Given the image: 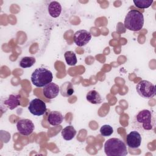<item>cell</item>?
Segmentation results:
<instances>
[{"label": "cell", "instance_id": "6da1fadb", "mask_svg": "<svg viewBox=\"0 0 156 156\" xmlns=\"http://www.w3.org/2000/svg\"><path fill=\"white\" fill-rule=\"evenodd\" d=\"M135 128L144 131L154 130L155 127V119L151 111L144 109L140 111L134 118Z\"/></svg>", "mask_w": 156, "mask_h": 156}, {"label": "cell", "instance_id": "7a4b0ae2", "mask_svg": "<svg viewBox=\"0 0 156 156\" xmlns=\"http://www.w3.org/2000/svg\"><path fill=\"white\" fill-rule=\"evenodd\" d=\"M104 152L107 156H125L127 154L126 144L117 138H110L105 141Z\"/></svg>", "mask_w": 156, "mask_h": 156}, {"label": "cell", "instance_id": "3957f363", "mask_svg": "<svg viewBox=\"0 0 156 156\" xmlns=\"http://www.w3.org/2000/svg\"><path fill=\"white\" fill-rule=\"evenodd\" d=\"M124 26L129 30L136 32L140 30L144 25V16L141 12L136 10H131L124 19Z\"/></svg>", "mask_w": 156, "mask_h": 156}, {"label": "cell", "instance_id": "277c9868", "mask_svg": "<svg viewBox=\"0 0 156 156\" xmlns=\"http://www.w3.org/2000/svg\"><path fill=\"white\" fill-rule=\"evenodd\" d=\"M30 79L32 84L35 87H44L52 82L53 75L49 69L44 68H38L32 73Z\"/></svg>", "mask_w": 156, "mask_h": 156}, {"label": "cell", "instance_id": "5b68a950", "mask_svg": "<svg viewBox=\"0 0 156 156\" xmlns=\"http://www.w3.org/2000/svg\"><path fill=\"white\" fill-rule=\"evenodd\" d=\"M138 94L144 99H152L155 94V87L151 82L146 80L140 81L136 85Z\"/></svg>", "mask_w": 156, "mask_h": 156}, {"label": "cell", "instance_id": "8992f818", "mask_svg": "<svg viewBox=\"0 0 156 156\" xmlns=\"http://www.w3.org/2000/svg\"><path fill=\"white\" fill-rule=\"evenodd\" d=\"M28 110L33 115L41 116L44 115L46 111V105L45 102L41 99L35 98L30 102Z\"/></svg>", "mask_w": 156, "mask_h": 156}, {"label": "cell", "instance_id": "52a82bcc", "mask_svg": "<svg viewBox=\"0 0 156 156\" xmlns=\"http://www.w3.org/2000/svg\"><path fill=\"white\" fill-rule=\"evenodd\" d=\"M16 128L20 134L24 136H28L34 132L35 126L30 119L23 118L18 120L17 122Z\"/></svg>", "mask_w": 156, "mask_h": 156}, {"label": "cell", "instance_id": "ba28073f", "mask_svg": "<svg viewBox=\"0 0 156 156\" xmlns=\"http://www.w3.org/2000/svg\"><path fill=\"white\" fill-rule=\"evenodd\" d=\"M91 39V34L90 32L86 30H79L75 32L73 37L74 42L75 44L79 46L82 47L89 43Z\"/></svg>", "mask_w": 156, "mask_h": 156}, {"label": "cell", "instance_id": "9c48e42d", "mask_svg": "<svg viewBox=\"0 0 156 156\" xmlns=\"http://www.w3.org/2000/svg\"><path fill=\"white\" fill-rule=\"evenodd\" d=\"M141 136L136 130L131 131L126 137L127 144L131 149H138L141 145Z\"/></svg>", "mask_w": 156, "mask_h": 156}, {"label": "cell", "instance_id": "30bf717a", "mask_svg": "<svg viewBox=\"0 0 156 156\" xmlns=\"http://www.w3.org/2000/svg\"><path fill=\"white\" fill-rule=\"evenodd\" d=\"M43 93L46 98L52 99L58 96L60 93V87L56 83L51 82L44 87Z\"/></svg>", "mask_w": 156, "mask_h": 156}, {"label": "cell", "instance_id": "8fae6325", "mask_svg": "<svg viewBox=\"0 0 156 156\" xmlns=\"http://www.w3.org/2000/svg\"><path fill=\"white\" fill-rule=\"evenodd\" d=\"M3 104L9 110H13L21 104V95L19 94H12L5 99Z\"/></svg>", "mask_w": 156, "mask_h": 156}, {"label": "cell", "instance_id": "7c38bea8", "mask_svg": "<svg viewBox=\"0 0 156 156\" xmlns=\"http://www.w3.org/2000/svg\"><path fill=\"white\" fill-rule=\"evenodd\" d=\"M63 120V115L58 111H51L48 116V121L52 126H58Z\"/></svg>", "mask_w": 156, "mask_h": 156}, {"label": "cell", "instance_id": "4fadbf2b", "mask_svg": "<svg viewBox=\"0 0 156 156\" xmlns=\"http://www.w3.org/2000/svg\"><path fill=\"white\" fill-rule=\"evenodd\" d=\"M48 10L51 16L57 18L60 16L62 12V6L59 2L57 1H52L48 5Z\"/></svg>", "mask_w": 156, "mask_h": 156}, {"label": "cell", "instance_id": "5bb4252c", "mask_svg": "<svg viewBox=\"0 0 156 156\" xmlns=\"http://www.w3.org/2000/svg\"><path fill=\"white\" fill-rule=\"evenodd\" d=\"M86 99L90 103L93 104H99L102 101V99L100 94L94 90H90L87 93Z\"/></svg>", "mask_w": 156, "mask_h": 156}, {"label": "cell", "instance_id": "9a60e30c", "mask_svg": "<svg viewBox=\"0 0 156 156\" xmlns=\"http://www.w3.org/2000/svg\"><path fill=\"white\" fill-rule=\"evenodd\" d=\"M76 130L72 126H68L62 130V136L66 141L71 140L76 135Z\"/></svg>", "mask_w": 156, "mask_h": 156}, {"label": "cell", "instance_id": "2e32d148", "mask_svg": "<svg viewBox=\"0 0 156 156\" xmlns=\"http://www.w3.org/2000/svg\"><path fill=\"white\" fill-rule=\"evenodd\" d=\"M60 92L62 96L64 97H68L71 96L74 93V88L73 84L70 82H66L63 83L60 88Z\"/></svg>", "mask_w": 156, "mask_h": 156}, {"label": "cell", "instance_id": "e0dca14e", "mask_svg": "<svg viewBox=\"0 0 156 156\" xmlns=\"http://www.w3.org/2000/svg\"><path fill=\"white\" fill-rule=\"evenodd\" d=\"M64 57L66 63L69 66H74L77 62L76 55L75 52L72 51H66L64 54Z\"/></svg>", "mask_w": 156, "mask_h": 156}, {"label": "cell", "instance_id": "ac0fdd59", "mask_svg": "<svg viewBox=\"0 0 156 156\" xmlns=\"http://www.w3.org/2000/svg\"><path fill=\"white\" fill-rule=\"evenodd\" d=\"M36 60L32 57H24L19 62L20 66L23 68H30L34 65Z\"/></svg>", "mask_w": 156, "mask_h": 156}, {"label": "cell", "instance_id": "d6986e66", "mask_svg": "<svg viewBox=\"0 0 156 156\" xmlns=\"http://www.w3.org/2000/svg\"><path fill=\"white\" fill-rule=\"evenodd\" d=\"M135 5L139 9H147L154 2L153 0H134Z\"/></svg>", "mask_w": 156, "mask_h": 156}, {"label": "cell", "instance_id": "ffe728a7", "mask_svg": "<svg viewBox=\"0 0 156 156\" xmlns=\"http://www.w3.org/2000/svg\"><path fill=\"white\" fill-rule=\"evenodd\" d=\"M100 133L103 136H109L113 133V129L111 126L105 124L101 127Z\"/></svg>", "mask_w": 156, "mask_h": 156}]
</instances>
